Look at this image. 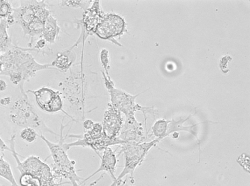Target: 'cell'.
<instances>
[{"label":"cell","instance_id":"15","mask_svg":"<svg viewBox=\"0 0 250 186\" xmlns=\"http://www.w3.org/2000/svg\"><path fill=\"white\" fill-rule=\"evenodd\" d=\"M77 59L75 52L71 48H66L65 50L57 53L55 59L51 63V66L61 72H66L71 69L74 63Z\"/></svg>","mask_w":250,"mask_h":186},{"label":"cell","instance_id":"33","mask_svg":"<svg viewBox=\"0 0 250 186\" xmlns=\"http://www.w3.org/2000/svg\"><path fill=\"white\" fill-rule=\"evenodd\" d=\"M0 152H2V151H1V147H0Z\"/></svg>","mask_w":250,"mask_h":186},{"label":"cell","instance_id":"28","mask_svg":"<svg viewBox=\"0 0 250 186\" xmlns=\"http://www.w3.org/2000/svg\"><path fill=\"white\" fill-rule=\"evenodd\" d=\"M94 122L91 120H84L83 121V128L85 131H88V130H91L94 126Z\"/></svg>","mask_w":250,"mask_h":186},{"label":"cell","instance_id":"21","mask_svg":"<svg viewBox=\"0 0 250 186\" xmlns=\"http://www.w3.org/2000/svg\"><path fill=\"white\" fill-rule=\"evenodd\" d=\"M93 1H83V0H65L61 1L59 3L61 7L69 8H81L85 10L89 8L90 5L92 3Z\"/></svg>","mask_w":250,"mask_h":186},{"label":"cell","instance_id":"4","mask_svg":"<svg viewBox=\"0 0 250 186\" xmlns=\"http://www.w3.org/2000/svg\"><path fill=\"white\" fill-rule=\"evenodd\" d=\"M9 118L14 125L21 128L31 127L37 131H40L41 134L50 133L57 137L59 136L49 128L39 114H37V110L30 102L26 92L21 93V96L11 106Z\"/></svg>","mask_w":250,"mask_h":186},{"label":"cell","instance_id":"3","mask_svg":"<svg viewBox=\"0 0 250 186\" xmlns=\"http://www.w3.org/2000/svg\"><path fill=\"white\" fill-rule=\"evenodd\" d=\"M87 78L83 71H73L61 85L62 96L68 102L71 110L83 121L85 118V101H86Z\"/></svg>","mask_w":250,"mask_h":186},{"label":"cell","instance_id":"16","mask_svg":"<svg viewBox=\"0 0 250 186\" xmlns=\"http://www.w3.org/2000/svg\"><path fill=\"white\" fill-rule=\"evenodd\" d=\"M61 31V28L57 23V19L54 18L52 15H50L45 21L42 37L48 44H53L57 41V37H59Z\"/></svg>","mask_w":250,"mask_h":186},{"label":"cell","instance_id":"26","mask_svg":"<svg viewBox=\"0 0 250 186\" xmlns=\"http://www.w3.org/2000/svg\"><path fill=\"white\" fill-rule=\"evenodd\" d=\"M237 162L246 172L250 173V160L248 154H241L237 159Z\"/></svg>","mask_w":250,"mask_h":186},{"label":"cell","instance_id":"10","mask_svg":"<svg viewBox=\"0 0 250 186\" xmlns=\"http://www.w3.org/2000/svg\"><path fill=\"white\" fill-rule=\"evenodd\" d=\"M26 93H32L35 98L37 106L46 113H58L62 111L71 118L72 121H77L72 116L69 115L66 111L63 110V102H62V93L59 90H54L50 87H43L38 90H28Z\"/></svg>","mask_w":250,"mask_h":186},{"label":"cell","instance_id":"25","mask_svg":"<svg viewBox=\"0 0 250 186\" xmlns=\"http://www.w3.org/2000/svg\"><path fill=\"white\" fill-rule=\"evenodd\" d=\"M13 8L6 0H0V20L7 19L12 14Z\"/></svg>","mask_w":250,"mask_h":186},{"label":"cell","instance_id":"27","mask_svg":"<svg viewBox=\"0 0 250 186\" xmlns=\"http://www.w3.org/2000/svg\"><path fill=\"white\" fill-rule=\"evenodd\" d=\"M47 41L44 38L41 37L39 39L37 40L36 45L33 48H27L28 51H37V52H41L42 51L43 53L44 50L47 47Z\"/></svg>","mask_w":250,"mask_h":186},{"label":"cell","instance_id":"23","mask_svg":"<svg viewBox=\"0 0 250 186\" xmlns=\"http://www.w3.org/2000/svg\"><path fill=\"white\" fill-rule=\"evenodd\" d=\"M39 137L37 134V130L31 127H26L22 129L21 132V137L23 141L27 143H33L37 140V137Z\"/></svg>","mask_w":250,"mask_h":186},{"label":"cell","instance_id":"9","mask_svg":"<svg viewBox=\"0 0 250 186\" xmlns=\"http://www.w3.org/2000/svg\"><path fill=\"white\" fill-rule=\"evenodd\" d=\"M104 14L105 13L101 9V1L97 0L93 1L89 8L84 11L81 20L75 19L74 23L81 28V31L78 41L72 46L73 48L78 46V44H82V50H84L85 41L89 36L94 34L96 28Z\"/></svg>","mask_w":250,"mask_h":186},{"label":"cell","instance_id":"18","mask_svg":"<svg viewBox=\"0 0 250 186\" xmlns=\"http://www.w3.org/2000/svg\"><path fill=\"white\" fill-rule=\"evenodd\" d=\"M190 117H188L187 119L180 120V121H175L174 119L170 120L168 125V130H167V137L175 134V133L180 132V131H187V132L194 134L196 137V134L193 131L194 126H184V123L190 118Z\"/></svg>","mask_w":250,"mask_h":186},{"label":"cell","instance_id":"8","mask_svg":"<svg viewBox=\"0 0 250 186\" xmlns=\"http://www.w3.org/2000/svg\"><path fill=\"white\" fill-rule=\"evenodd\" d=\"M125 19L116 13H105L99 24L96 28L94 34L105 41H111L112 44L123 47L117 41V37H121L127 31Z\"/></svg>","mask_w":250,"mask_h":186},{"label":"cell","instance_id":"6","mask_svg":"<svg viewBox=\"0 0 250 186\" xmlns=\"http://www.w3.org/2000/svg\"><path fill=\"white\" fill-rule=\"evenodd\" d=\"M161 141L159 139H155V140L150 142L141 143V144H124L119 145L121 151L118 154V157L121 154H124L125 157V165L124 170L120 174L119 177L116 178L115 181L113 182L111 186H120L121 182L124 177L130 174L131 175V183H134V172L137 167L144 161L146 156L151 147H154L157 143Z\"/></svg>","mask_w":250,"mask_h":186},{"label":"cell","instance_id":"14","mask_svg":"<svg viewBox=\"0 0 250 186\" xmlns=\"http://www.w3.org/2000/svg\"><path fill=\"white\" fill-rule=\"evenodd\" d=\"M100 157H101V165H100L99 168L95 172L93 173L91 176L87 177L86 179H84L81 184H84L91 177H94L98 173L102 172V171L108 173L113 179V182L116 180V177L114 175L115 171H116L117 163H118V156L116 155V151H113L111 147H108L103 151L102 156Z\"/></svg>","mask_w":250,"mask_h":186},{"label":"cell","instance_id":"24","mask_svg":"<svg viewBox=\"0 0 250 186\" xmlns=\"http://www.w3.org/2000/svg\"><path fill=\"white\" fill-rule=\"evenodd\" d=\"M100 61H101V65L105 70V73L107 76L109 75L110 69V55L109 51L106 48H103L100 52Z\"/></svg>","mask_w":250,"mask_h":186},{"label":"cell","instance_id":"20","mask_svg":"<svg viewBox=\"0 0 250 186\" xmlns=\"http://www.w3.org/2000/svg\"><path fill=\"white\" fill-rule=\"evenodd\" d=\"M170 120L160 119L155 121L151 127V135L160 140L167 137V130Z\"/></svg>","mask_w":250,"mask_h":186},{"label":"cell","instance_id":"13","mask_svg":"<svg viewBox=\"0 0 250 186\" xmlns=\"http://www.w3.org/2000/svg\"><path fill=\"white\" fill-rule=\"evenodd\" d=\"M146 134L142 124L138 122L134 116L125 118L119 138L125 144H141L146 140Z\"/></svg>","mask_w":250,"mask_h":186},{"label":"cell","instance_id":"31","mask_svg":"<svg viewBox=\"0 0 250 186\" xmlns=\"http://www.w3.org/2000/svg\"><path fill=\"white\" fill-rule=\"evenodd\" d=\"M103 177H104V175L101 176V177H99V178H98V180H96V181L93 182V183H91V184H90L89 186H94V185L97 184V183H98V182H99L100 180H101V179L103 178Z\"/></svg>","mask_w":250,"mask_h":186},{"label":"cell","instance_id":"29","mask_svg":"<svg viewBox=\"0 0 250 186\" xmlns=\"http://www.w3.org/2000/svg\"><path fill=\"white\" fill-rule=\"evenodd\" d=\"M11 99L10 97H6V98H2L0 100V106H6L11 104Z\"/></svg>","mask_w":250,"mask_h":186},{"label":"cell","instance_id":"1","mask_svg":"<svg viewBox=\"0 0 250 186\" xmlns=\"http://www.w3.org/2000/svg\"><path fill=\"white\" fill-rule=\"evenodd\" d=\"M2 71L0 75L8 76L14 85L19 86L21 93H24V84L35 76L38 71L45 70H57L51 64L37 63L27 48L14 45L11 49L1 54Z\"/></svg>","mask_w":250,"mask_h":186},{"label":"cell","instance_id":"11","mask_svg":"<svg viewBox=\"0 0 250 186\" xmlns=\"http://www.w3.org/2000/svg\"><path fill=\"white\" fill-rule=\"evenodd\" d=\"M48 8H50L47 1H21L18 8H13L14 23L21 25L24 31L36 17Z\"/></svg>","mask_w":250,"mask_h":186},{"label":"cell","instance_id":"30","mask_svg":"<svg viewBox=\"0 0 250 186\" xmlns=\"http://www.w3.org/2000/svg\"><path fill=\"white\" fill-rule=\"evenodd\" d=\"M8 87V84H7L6 81L4 80H0V92H4L7 90Z\"/></svg>","mask_w":250,"mask_h":186},{"label":"cell","instance_id":"2","mask_svg":"<svg viewBox=\"0 0 250 186\" xmlns=\"http://www.w3.org/2000/svg\"><path fill=\"white\" fill-rule=\"evenodd\" d=\"M64 120L65 118L61 121V134L58 142H51L47 140L43 134H40L39 137L42 139V141H45L49 149L51 157L54 161V164L51 166V168L56 180L62 183L63 179H66L72 186H81L83 179L80 177L77 174L76 162L69 158L68 153L64 147L65 138L68 137V135L63 137V130L65 127L63 124Z\"/></svg>","mask_w":250,"mask_h":186},{"label":"cell","instance_id":"32","mask_svg":"<svg viewBox=\"0 0 250 186\" xmlns=\"http://www.w3.org/2000/svg\"><path fill=\"white\" fill-rule=\"evenodd\" d=\"M2 59H1V54H0V74L2 73Z\"/></svg>","mask_w":250,"mask_h":186},{"label":"cell","instance_id":"12","mask_svg":"<svg viewBox=\"0 0 250 186\" xmlns=\"http://www.w3.org/2000/svg\"><path fill=\"white\" fill-rule=\"evenodd\" d=\"M124 124V118L122 113L109 103L104 114L103 121V133L104 135L110 139L118 138Z\"/></svg>","mask_w":250,"mask_h":186},{"label":"cell","instance_id":"22","mask_svg":"<svg viewBox=\"0 0 250 186\" xmlns=\"http://www.w3.org/2000/svg\"><path fill=\"white\" fill-rule=\"evenodd\" d=\"M20 185L21 186H43L39 177L29 174H21Z\"/></svg>","mask_w":250,"mask_h":186},{"label":"cell","instance_id":"17","mask_svg":"<svg viewBox=\"0 0 250 186\" xmlns=\"http://www.w3.org/2000/svg\"><path fill=\"white\" fill-rule=\"evenodd\" d=\"M8 25L6 19H2L0 21V52H7L14 46L11 38L8 33Z\"/></svg>","mask_w":250,"mask_h":186},{"label":"cell","instance_id":"35","mask_svg":"<svg viewBox=\"0 0 250 186\" xmlns=\"http://www.w3.org/2000/svg\"></svg>","mask_w":250,"mask_h":186},{"label":"cell","instance_id":"7","mask_svg":"<svg viewBox=\"0 0 250 186\" xmlns=\"http://www.w3.org/2000/svg\"><path fill=\"white\" fill-rule=\"evenodd\" d=\"M108 93L111 97V104L115 108L118 109L119 111L122 113L123 115H125V118L134 116L136 112H142L145 118V124H146L147 114H153L155 116L157 114V110L153 107H143L140 104L135 102V100L139 95L144 93H139L138 95H132L129 93H126L123 90L116 88L115 87H111L108 89Z\"/></svg>","mask_w":250,"mask_h":186},{"label":"cell","instance_id":"19","mask_svg":"<svg viewBox=\"0 0 250 186\" xmlns=\"http://www.w3.org/2000/svg\"><path fill=\"white\" fill-rule=\"evenodd\" d=\"M0 177L9 182L11 186H20L16 181L11 165L4 159L3 156L0 157Z\"/></svg>","mask_w":250,"mask_h":186},{"label":"cell","instance_id":"34","mask_svg":"<svg viewBox=\"0 0 250 186\" xmlns=\"http://www.w3.org/2000/svg\"><path fill=\"white\" fill-rule=\"evenodd\" d=\"M0 186H3L2 185L0 184Z\"/></svg>","mask_w":250,"mask_h":186},{"label":"cell","instance_id":"5","mask_svg":"<svg viewBox=\"0 0 250 186\" xmlns=\"http://www.w3.org/2000/svg\"><path fill=\"white\" fill-rule=\"evenodd\" d=\"M16 134L11 136L9 140L10 152L12 154L17 163V168L21 174H29L39 177L43 186H61L70 183L69 182L60 183L53 174L51 167L39 157L29 156L24 161L21 162L15 148Z\"/></svg>","mask_w":250,"mask_h":186}]
</instances>
